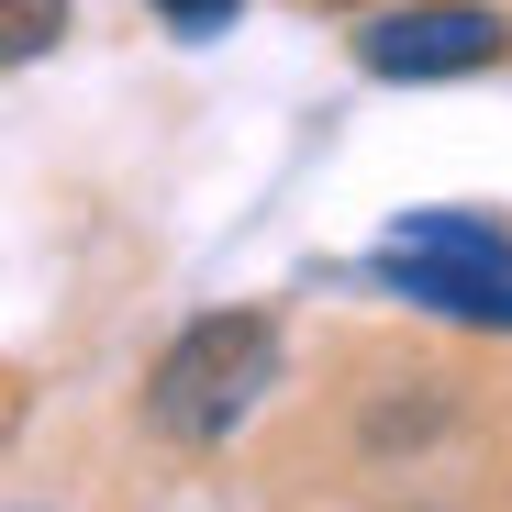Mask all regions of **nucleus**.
<instances>
[{"instance_id":"obj_3","label":"nucleus","mask_w":512,"mask_h":512,"mask_svg":"<svg viewBox=\"0 0 512 512\" xmlns=\"http://www.w3.org/2000/svg\"><path fill=\"white\" fill-rule=\"evenodd\" d=\"M512 56V23L490 0H401V12L357 23V67L368 78H479Z\"/></svg>"},{"instance_id":"obj_4","label":"nucleus","mask_w":512,"mask_h":512,"mask_svg":"<svg viewBox=\"0 0 512 512\" xmlns=\"http://www.w3.org/2000/svg\"><path fill=\"white\" fill-rule=\"evenodd\" d=\"M145 12H156L167 34H190V45H212V34H234V23H245V0H145Z\"/></svg>"},{"instance_id":"obj_6","label":"nucleus","mask_w":512,"mask_h":512,"mask_svg":"<svg viewBox=\"0 0 512 512\" xmlns=\"http://www.w3.org/2000/svg\"><path fill=\"white\" fill-rule=\"evenodd\" d=\"M334 12H346V0H334Z\"/></svg>"},{"instance_id":"obj_5","label":"nucleus","mask_w":512,"mask_h":512,"mask_svg":"<svg viewBox=\"0 0 512 512\" xmlns=\"http://www.w3.org/2000/svg\"><path fill=\"white\" fill-rule=\"evenodd\" d=\"M56 34H67V0H12V34H0V56L23 67V56H45Z\"/></svg>"},{"instance_id":"obj_2","label":"nucleus","mask_w":512,"mask_h":512,"mask_svg":"<svg viewBox=\"0 0 512 512\" xmlns=\"http://www.w3.org/2000/svg\"><path fill=\"white\" fill-rule=\"evenodd\" d=\"M379 279L423 312H457V323H490L512 334V245L468 212H401L390 245H379Z\"/></svg>"},{"instance_id":"obj_1","label":"nucleus","mask_w":512,"mask_h":512,"mask_svg":"<svg viewBox=\"0 0 512 512\" xmlns=\"http://www.w3.org/2000/svg\"><path fill=\"white\" fill-rule=\"evenodd\" d=\"M268 379H279V323H268V312H201L179 346L156 357L145 423L179 435V446H223L234 423L268 401Z\"/></svg>"}]
</instances>
